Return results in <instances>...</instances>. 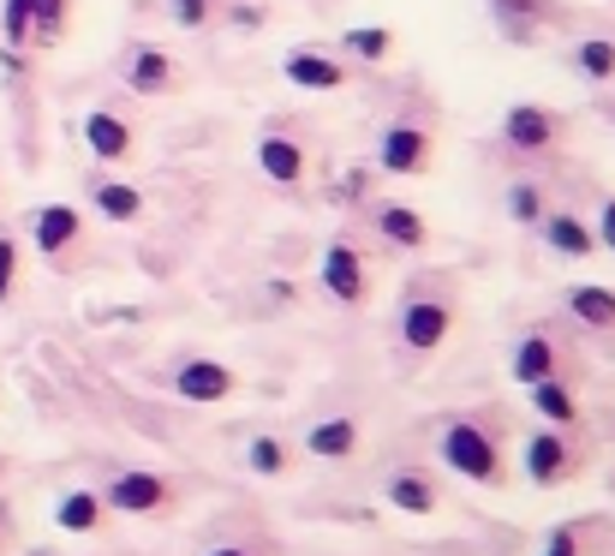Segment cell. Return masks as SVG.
Listing matches in <instances>:
<instances>
[{
    "label": "cell",
    "instance_id": "obj_19",
    "mask_svg": "<svg viewBox=\"0 0 615 556\" xmlns=\"http://www.w3.org/2000/svg\"><path fill=\"white\" fill-rule=\"evenodd\" d=\"M358 419L353 413H335V419H317L311 431H305V449L317 454V461H353L358 454Z\"/></svg>",
    "mask_w": 615,
    "mask_h": 556
},
{
    "label": "cell",
    "instance_id": "obj_30",
    "mask_svg": "<svg viewBox=\"0 0 615 556\" xmlns=\"http://www.w3.org/2000/svg\"><path fill=\"white\" fill-rule=\"evenodd\" d=\"M12 287H19V239L0 234V306L12 299Z\"/></svg>",
    "mask_w": 615,
    "mask_h": 556
},
{
    "label": "cell",
    "instance_id": "obj_34",
    "mask_svg": "<svg viewBox=\"0 0 615 556\" xmlns=\"http://www.w3.org/2000/svg\"><path fill=\"white\" fill-rule=\"evenodd\" d=\"M341 198H370V174H365V168H347V180H341Z\"/></svg>",
    "mask_w": 615,
    "mask_h": 556
},
{
    "label": "cell",
    "instance_id": "obj_1",
    "mask_svg": "<svg viewBox=\"0 0 615 556\" xmlns=\"http://www.w3.org/2000/svg\"><path fill=\"white\" fill-rule=\"evenodd\" d=\"M437 449L460 478H472V485H490V490L508 485V449H502V431L490 425V413H460V419H448Z\"/></svg>",
    "mask_w": 615,
    "mask_h": 556
},
{
    "label": "cell",
    "instance_id": "obj_16",
    "mask_svg": "<svg viewBox=\"0 0 615 556\" xmlns=\"http://www.w3.org/2000/svg\"><path fill=\"white\" fill-rule=\"evenodd\" d=\"M561 306H568V318L580 323V330H592V335L615 330V287H604V282H573V287H561Z\"/></svg>",
    "mask_w": 615,
    "mask_h": 556
},
{
    "label": "cell",
    "instance_id": "obj_8",
    "mask_svg": "<svg viewBox=\"0 0 615 556\" xmlns=\"http://www.w3.org/2000/svg\"><path fill=\"white\" fill-rule=\"evenodd\" d=\"M520 466H527V478L537 490H556V485H568L573 478V466H580V454H573V443H568V431H532L527 437V454H520Z\"/></svg>",
    "mask_w": 615,
    "mask_h": 556
},
{
    "label": "cell",
    "instance_id": "obj_29",
    "mask_svg": "<svg viewBox=\"0 0 615 556\" xmlns=\"http://www.w3.org/2000/svg\"><path fill=\"white\" fill-rule=\"evenodd\" d=\"M168 12H174L179 31H203L215 19V0H168Z\"/></svg>",
    "mask_w": 615,
    "mask_h": 556
},
{
    "label": "cell",
    "instance_id": "obj_18",
    "mask_svg": "<svg viewBox=\"0 0 615 556\" xmlns=\"http://www.w3.org/2000/svg\"><path fill=\"white\" fill-rule=\"evenodd\" d=\"M537 227H544V246L556 251V258L586 263V258L598 251V234H592L580 216H568V210H549V216H537Z\"/></svg>",
    "mask_w": 615,
    "mask_h": 556
},
{
    "label": "cell",
    "instance_id": "obj_2",
    "mask_svg": "<svg viewBox=\"0 0 615 556\" xmlns=\"http://www.w3.org/2000/svg\"><path fill=\"white\" fill-rule=\"evenodd\" d=\"M454 294L448 287H406L401 299V318H394V330H401V347L413 353H437L448 335H454Z\"/></svg>",
    "mask_w": 615,
    "mask_h": 556
},
{
    "label": "cell",
    "instance_id": "obj_21",
    "mask_svg": "<svg viewBox=\"0 0 615 556\" xmlns=\"http://www.w3.org/2000/svg\"><path fill=\"white\" fill-rule=\"evenodd\" d=\"M84 186H90V204H96L108 222H138L144 216V192H138V186L108 180V174H96V180H84Z\"/></svg>",
    "mask_w": 615,
    "mask_h": 556
},
{
    "label": "cell",
    "instance_id": "obj_20",
    "mask_svg": "<svg viewBox=\"0 0 615 556\" xmlns=\"http://www.w3.org/2000/svg\"><path fill=\"white\" fill-rule=\"evenodd\" d=\"M527 395H532V413H537L544 425H556V431H573V425H580V401H573L568 377H544V383H527Z\"/></svg>",
    "mask_w": 615,
    "mask_h": 556
},
{
    "label": "cell",
    "instance_id": "obj_10",
    "mask_svg": "<svg viewBox=\"0 0 615 556\" xmlns=\"http://www.w3.org/2000/svg\"><path fill=\"white\" fill-rule=\"evenodd\" d=\"M31 246L43 251L48 263H67L72 251L84 246V216H79V204H43L31 216Z\"/></svg>",
    "mask_w": 615,
    "mask_h": 556
},
{
    "label": "cell",
    "instance_id": "obj_13",
    "mask_svg": "<svg viewBox=\"0 0 615 556\" xmlns=\"http://www.w3.org/2000/svg\"><path fill=\"white\" fill-rule=\"evenodd\" d=\"M382 497H389L401 514H413V521H430V514L442 509L437 478H430V473H418V466H394V473L382 478Z\"/></svg>",
    "mask_w": 615,
    "mask_h": 556
},
{
    "label": "cell",
    "instance_id": "obj_4",
    "mask_svg": "<svg viewBox=\"0 0 615 556\" xmlns=\"http://www.w3.org/2000/svg\"><path fill=\"white\" fill-rule=\"evenodd\" d=\"M430 162H437V138H430V126H418V120L382 126V138H377V168L382 174H394V180H418V174H430Z\"/></svg>",
    "mask_w": 615,
    "mask_h": 556
},
{
    "label": "cell",
    "instance_id": "obj_35",
    "mask_svg": "<svg viewBox=\"0 0 615 556\" xmlns=\"http://www.w3.org/2000/svg\"><path fill=\"white\" fill-rule=\"evenodd\" d=\"M203 556H258V551H246V545H215V551H203Z\"/></svg>",
    "mask_w": 615,
    "mask_h": 556
},
{
    "label": "cell",
    "instance_id": "obj_11",
    "mask_svg": "<svg viewBox=\"0 0 615 556\" xmlns=\"http://www.w3.org/2000/svg\"><path fill=\"white\" fill-rule=\"evenodd\" d=\"M508 377H515L520 389L544 383V377H561V341L549 335V323H532V330L515 341V353H508Z\"/></svg>",
    "mask_w": 615,
    "mask_h": 556
},
{
    "label": "cell",
    "instance_id": "obj_22",
    "mask_svg": "<svg viewBox=\"0 0 615 556\" xmlns=\"http://www.w3.org/2000/svg\"><path fill=\"white\" fill-rule=\"evenodd\" d=\"M102 514H108L102 490H67V497L55 502V527H60V533H96Z\"/></svg>",
    "mask_w": 615,
    "mask_h": 556
},
{
    "label": "cell",
    "instance_id": "obj_17",
    "mask_svg": "<svg viewBox=\"0 0 615 556\" xmlns=\"http://www.w3.org/2000/svg\"><path fill=\"white\" fill-rule=\"evenodd\" d=\"M370 234H382L401 251H425L430 246V222L413 204H370Z\"/></svg>",
    "mask_w": 615,
    "mask_h": 556
},
{
    "label": "cell",
    "instance_id": "obj_14",
    "mask_svg": "<svg viewBox=\"0 0 615 556\" xmlns=\"http://www.w3.org/2000/svg\"><path fill=\"white\" fill-rule=\"evenodd\" d=\"M84 150L96 162H132V150H138V132L120 120V114H108V108H96V114H84Z\"/></svg>",
    "mask_w": 615,
    "mask_h": 556
},
{
    "label": "cell",
    "instance_id": "obj_24",
    "mask_svg": "<svg viewBox=\"0 0 615 556\" xmlns=\"http://www.w3.org/2000/svg\"><path fill=\"white\" fill-rule=\"evenodd\" d=\"M490 12H496V24H502L515 43H532V31L537 24H549V0H490Z\"/></svg>",
    "mask_w": 615,
    "mask_h": 556
},
{
    "label": "cell",
    "instance_id": "obj_7",
    "mask_svg": "<svg viewBox=\"0 0 615 556\" xmlns=\"http://www.w3.org/2000/svg\"><path fill=\"white\" fill-rule=\"evenodd\" d=\"M120 79H126V91H138V96H174L179 84H186V72H179V60L162 55L156 43H132L120 55Z\"/></svg>",
    "mask_w": 615,
    "mask_h": 556
},
{
    "label": "cell",
    "instance_id": "obj_33",
    "mask_svg": "<svg viewBox=\"0 0 615 556\" xmlns=\"http://www.w3.org/2000/svg\"><path fill=\"white\" fill-rule=\"evenodd\" d=\"M592 234H598V246H604V251H615V198H604V210H598V227H592Z\"/></svg>",
    "mask_w": 615,
    "mask_h": 556
},
{
    "label": "cell",
    "instance_id": "obj_25",
    "mask_svg": "<svg viewBox=\"0 0 615 556\" xmlns=\"http://www.w3.org/2000/svg\"><path fill=\"white\" fill-rule=\"evenodd\" d=\"M341 48H347L353 60H370V67H377V60L394 55V31L389 24H353V31H341Z\"/></svg>",
    "mask_w": 615,
    "mask_h": 556
},
{
    "label": "cell",
    "instance_id": "obj_9",
    "mask_svg": "<svg viewBox=\"0 0 615 556\" xmlns=\"http://www.w3.org/2000/svg\"><path fill=\"white\" fill-rule=\"evenodd\" d=\"M168 383H174L179 401H191V407H215V401H227L239 389V377H234V365H222V359H179Z\"/></svg>",
    "mask_w": 615,
    "mask_h": 556
},
{
    "label": "cell",
    "instance_id": "obj_6",
    "mask_svg": "<svg viewBox=\"0 0 615 556\" xmlns=\"http://www.w3.org/2000/svg\"><path fill=\"white\" fill-rule=\"evenodd\" d=\"M102 502H108L114 514H168V509H174V485H168L162 473H144V466H132V473H114V478H108Z\"/></svg>",
    "mask_w": 615,
    "mask_h": 556
},
{
    "label": "cell",
    "instance_id": "obj_23",
    "mask_svg": "<svg viewBox=\"0 0 615 556\" xmlns=\"http://www.w3.org/2000/svg\"><path fill=\"white\" fill-rule=\"evenodd\" d=\"M568 67L580 72L586 84H615V43L610 36H586V43L568 48Z\"/></svg>",
    "mask_w": 615,
    "mask_h": 556
},
{
    "label": "cell",
    "instance_id": "obj_3",
    "mask_svg": "<svg viewBox=\"0 0 615 556\" xmlns=\"http://www.w3.org/2000/svg\"><path fill=\"white\" fill-rule=\"evenodd\" d=\"M502 144L515 156H556L568 144V114H556L544 103H515L502 114Z\"/></svg>",
    "mask_w": 615,
    "mask_h": 556
},
{
    "label": "cell",
    "instance_id": "obj_12",
    "mask_svg": "<svg viewBox=\"0 0 615 556\" xmlns=\"http://www.w3.org/2000/svg\"><path fill=\"white\" fill-rule=\"evenodd\" d=\"M281 79L293 91H347V67L335 55H323V48H287L281 55Z\"/></svg>",
    "mask_w": 615,
    "mask_h": 556
},
{
    "label": "cell",
    "instance_id": "obj_31",
    "mask_svg": "<svg viewBox=\"0 0 615 556\" xmlns=\"http://www.w3.org/2000/svg\"><path fill=\"white\" fill-rule=\"evenodd\" d=\"M7 43H31V0H7Z\"/></svg>",
    "mask_w": 615,
    "mask_h": 556
},
{
    "label": "cell",
    "instance_id": "obj_26",
    "mask_svg": "<svg viewBox=\"0 0 615 556\" xmlns=\"http://www.w3.org/2000/svg\"><path fill=\"white\" fill-rule=\"evenodd\" d=\"M72 19V0H31V43H60Z\"/></svg>",
    "mask_w": 615,
    "mask_h": 556
},
{
    "label": "cell",
    "instance_id": "obj_5",
    "mask_svg": "<svg viewBox=\"0 0 615 556\" xmlns=\"http://www.w3.org/2000/svg\"><path fill=\"white\" fill-rule=\"evenodd\" d=\"M317 282H323V294L341 299V306H365V299H370V263H365V251H358L353 239H329L323 263H317Z\"/></svg>",
    "mask_w": 615,
    "mask_h": 556
},
{
    "label": "cell",
    "instance_id": "obj_32",
    "mask_svg": "<svg viewBox=\"0 0 615 556\" xmlns=\"http://www.w3.org/2000/svg\"><path fill=\"white\" fill-rule=\"evenodd\" d=\"M544 556H580V533H573V527H556L549 545H544Z\"/></svg>",
    "mask_w": 615,
    "mask_h": 556
},
{
    "label": "cell",
    "instance_id": "obj_27",
    "mask_svg": "<svg viewBox=\"0 0 615 556\" xmlns=\"http://www.w3.org/2000/svg\"><path fill=\"white\" fill-rule=\"evenodd\" d=\"M246 466L258 478H287V466H293V454L281 437H251V449H246Z\"/></svg>",
    "mask_w": 615,
    "mask_h": 556
},
{
    "label": "cell",
    "instance_id": "obj_28",
    "mask_svg": "<svg viewBox=\"0 0 615 556\" xmlns=\"http://www.w3.org/2000/svg\"><path fill=\"white\" fill-rule=\"evenodd\" d=\"M508 216H515V222H537V216H544V192H537L532 180H515V186H508Z\"/></svg>",
    "mask_w": 615,
    "mask_h": 556
},
{
    "label": "cell",
    "instance_id": "obj_15",
    "mask_svg": "<svg viewBox=\"0 0 615 556\" xmlns=\"http://www.w3.org/2000/svg\"><path fill=\"white\" fill-rule=\"evenodd\" d=\"M258 168H263L275 186H305V174H311V156H305L299 138L263 132V138H258Z\"/></svg>",
    "mask_w": 615,
    "mask_h": 556
}]
</instances>
